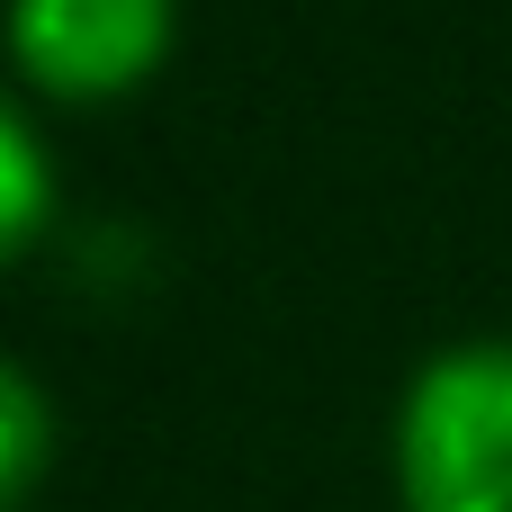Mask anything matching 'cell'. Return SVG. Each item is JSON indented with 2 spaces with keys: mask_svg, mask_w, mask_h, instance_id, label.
Wrapping results in <instances>:
<instances>
[{
  "mask_svg": "<svg viewBox=\"0 0 512 512\" xmlns=\"http://www.w3.org/2000/svg\"><path fill=\"white\" fill-rule=\"evenodd\" d=\"M396 504L512 512V342H450L396 405Z\"/></svg>",
  "mask_w": 512,
  "mask_h": 512,
  "instance_id": "cell-1",
  "label": "cell"
},
{
  "mask_svg": "<svg viewBox=\"0 0 512 512\" xmlns=\"http://www.w3.org/2000/svg\"><path fill=\"white\" fill-rule=\"evenodd\" d=\"M45 468H54V405L18 360H0V512L27 504Z\"/></svg>",
  "mask_w": 512,
  "mask_h": 512,
  "instance_id": "cell-4",
  "label": "cell"
},
{
  "mask_svg": "<svg viewBox=\"0 0 512 512\" xmlns=\"http://www.w3.org/2000/svg\"><path fill=\"white\" fill-rule=\"evenodd\" d=\"M45 216H54V162H45L36 126L18 117V99L0 90V270L45 234Z\"/></svg>",
  "mask_w": 512,
  "mask_h": 512,
  "instance_id": "cell-3",
  "label": "cell"
},
{
  "mask_svg": "<svg viewBox=\"0 0 512 512\" xmlns=\"http://www.w3.org/2000/svg\"><path fill=\"white\" fill-rule=\"evenodd\" d=\"M9 54L45 99H117L171 54V0H9Z\"/></svg>",
  "mask_w": 512,
  "mask_h": 512,
  "instance_id": "cell-2",
  "label": "cell"
}]
</instances>
